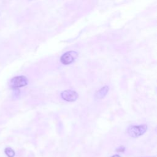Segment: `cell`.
I'll return each mask as SVG.
<instances>
[{
    "label": "cell",
    "mask_w": 157,
    "mask_h": 157,
    "mask_svg": "<svg viewBox=\"0 0 157 157\" xmlns=\"http://www.w3.org/2000/svg\"><path fill=\"white\" fill-rule=\"evenodd\" d=\"M28 83V78L23 75L16 76L12 78L9 82V86L11 89H18L27 85Z\"/></svg>",
    "instance_id": "1"
},
{
    "label": "cell",
    "mask_w": 157,
    "mask_h": 157,
    "mask_svg": "<svg viewBox=\"0 0 157 157\" xmlns=\"http://www.w3.org/2000/svg\"><path fill=\"white\" fill-rule=\"evenodd\" d=\"M147 129V126L146 124H141L139 126H129L127 129V132L131 137H137L144 134Z\"/></svg>",
    "instance_id": "2"
},
{
    "label": "cell",
    "mask_w": 157,
    "mask_h": 157,
    "mask_svg": "<svg viewBox=\"0 0 157 157\" xmlns=\"http://www.w3.org/2000/svg\"><path fill=\"white\" fill-rule=\"evenodd\" d=\"M77 56V53L75 51H69L64 53L60 58L61 62L64 64H69L74 62Z\"/></svg>",
    "instance_id": "3"
},
{
    "label": "cell",
    "mask_w": 157,
    "mask_h": 157,
    "mask_svg": "<svg viewBox=\"0 0 157 157\" xmlns=\"http://www.w3.org/2000/svg\"><path fill=\"white\" fill-rule=\"evenodd\" d=\"M61 98L68 102L75 101L78 98V94L73 90H65L61 93Z\"/></svg>",
    "instance_id": "4"
},
{
    "label": "cell",
    "mask_w": 157,
    "mask_h": 157,
    "mask_svg": "<svg viewBox=\"0 0 157 157\" xmlns=\"http://www.w3.org/2000/svg\"><path fill=\"white\" fill-rule=\"evenodd\" d=\"M109 90V88L107 86H104L103 88H102L100 90H99L98 91V93H96L97 95V98L101 99L102 98L104 97V96L106 94L107 91Z\"/></svg>",
    "instance_id": "5"
},
{
    "label": "cell",
    "mask_w": 157,
    "mask_h": 157,
    "mask_svg": "<svg viewBox=\"0 0 157 157\" xmlns=\"http://www.w3.org/2000/svg\"><path fill=\"white\" fill-rule=\"evenodd\" d=\"M4 153L8 157H13L15 155L14 150L10 147L6 148L4 150Z\"/></svg>",
    "instance_id": "6"
},
{
    "label": "cell",
    "mask_w": 157,
    "mask_h": 157,
    "mask_svg": "<svg viewBox=\"0 0 157 157\" xmlns=\"http://www.w3.org/2000/svg\"><path fill=\"white\" fill-rule=\"evenodd\" d=\"M124 150H125V148L124 147H123V146H120V147L116 149V151L118 152H123Z\"/></svg>",
    "instance_id": "7"
},
{
    "label": "cell",
    "mask_w": 157,
    "mask_h": 157,
    "mask_svg": "<svg viewBox=\"0 0 157 157\" xmlns=\"http://www.w3.org/2000/svg\"><path fill=\"white\" fill-rule=\"evenodd\" d=\"M111 157H120V156L118 155H113V156H112Z\"/></svg>",
    "instance_id": "8"
}]
</instances>
